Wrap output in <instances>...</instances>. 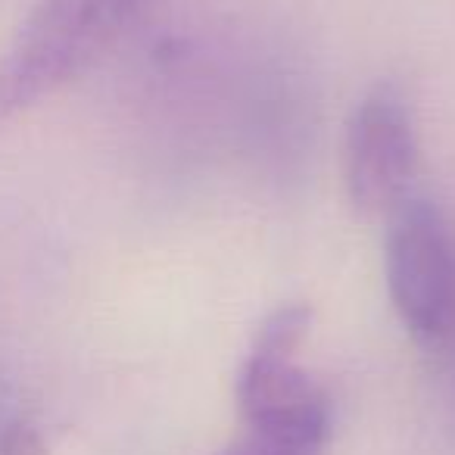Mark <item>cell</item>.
I'll use <instances>...</instances> for the list:
<instances>
[{"label":"cell","mask_w":455,"mask_h":455,"mask_svg":"<svg viewBox=\"0 0 455 455\" xmlns=\"http://www.w3.org/2000/svg\"><path fill=\"white\" fill-rule=\"evenodd\" d=\"M324 430H284V427H247L221 455H324Z\"/></svg>","instance_id":"5"},{"label":"cell","mask_w":455,"mask_h":455,"mask_svg":"<svg viewBox=\"0 0 455 455\" xmlns=\"http://www.w3.org/2000/svg\"><path fill=\"white\" fill-rule=\"evenodd\" d=\"M387 287L415 340L440 343L455 315V256L443 212L411 196L387 219Z\"/></svg>","instance_id":"3"},{"label":"cell","mask_w":455,"mask_h":455,"mask_svg":"<svg viewBox=\"0 0 455 455\" xmlns=\"http://www.w3.org/2000/svg\"><path fill=\"white\" fill-rule=\"evenodd\" d=\"M237 405L243 427L324 430L331 434V403L324 390L297 365V353L253 340L237 374Z\"/></svg>","instance_id":"4"},{"label":"cell","mask_w":455,"mask_h":455,"mask_svg":"<svg viewBox=\"0 0 455 455\" xmlns=\"http://www.w3.org/2000/svg\"><path fill=\"white\" fill-rule=\"evenodd\" d=\"M0 455H47V443L28 424H13L0 434Z\"/></svg>","instance_id":"6"},{"label":"cell","mask_w":455,"mask_h":455,"mask_svg":"<svg viewBox=\"0 0 455 455\" xmlns=\"http://www.w3.org/2000/svg\"><path fill=\"white\" fill-rule=\"evenodd\" d=\"M147 0H44L0 60V122L82 76Z\"/></svg>","instance_id":"1"},{"label":"cell","mask_w":455,"mask_h":455,"mask_svg":"<svg viewBox=\"0 0 455 455\" xmlns=\"http://www.w3.org/2000/svg\"><path fill=\"white\" fill-rule=\"evenodd\" d=\"M418 128L405 94L380 82L355 103L343 140V184L362 219L387 221L418 178Z\"/></svg>","instance_id":"2"}]
</instances>
